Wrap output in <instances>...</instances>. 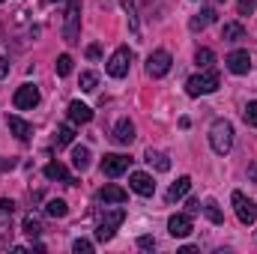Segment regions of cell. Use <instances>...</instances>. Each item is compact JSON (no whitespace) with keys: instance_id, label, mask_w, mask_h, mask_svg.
I'll return each mask as SVG.
<instances>
[{"instance_id":"cell-1","label":"cell","mask_w":257,"mask_h":254,"mask_svg":"<svg viewBox=\"0 0 257 254\" xmlns=\"http://www.w3.org/2000/svg\"><path fill=\"white\" fill-rule=\"evenodd\" d=\"M126 221V209H105L102 212V218H99V224H96V239L99 242H111L114 239V233H117V227Z\"/></svg>"},{"instance_id":"cell-2","label":"cell","mask_w":257,"mask_h":254,"mask_svg":"<svg viewBox=\"0 0 257 254\" xmlns=\"http://www.w3.org/2000/svg\"><path fill=\"white\" fill-rule=\"evenodd\" d=\"M209 147H212L218 156L230 153V147H233V126H230L227 120H215V123L209 126Z\"/></svg>"},{"instance_id":"cell-3","label":"cell","mask_w":257,"mask_h":254,"mask_svg":"<svg viewBox=\"0 0 257 254\" xmlns=\"http://www.w3.org/2000/svg\"><path fill=\"white\" fill-rule=\"evenodd\" d=\"M78 36H81V0H69L63 18V39L69 45H75Z\"/></svg>"},{"instance_id":"cell-4","label":"cell","mask_w":257,"mask_h":254,"mask_svg":"<svg viewBox=\"0 0 257 254\" xmlns=\"http://www.w3.org/2000/svg\"><path fill=\"white\" fill-rule=\"evenodd\" d=\"M221 87L218 81V72H203V75H192L186 81V93L189 96H206V93H215Z\"/></svg>"},{"instance_id":"cell-5","label":"cell","mask_w":257,"mask_h":254,"mask_svg":"<svg viewBox=\"0 0 257 254\" xmlns=\"http://www.w3.org/2000/svg\"><path fill=\"white\" fill-rule=\"evenodd\" d=\"M12 102H15L18 111L36 108V105H39V90H36V84H21V87L15 90V96H12Z\"/></svg>"},{"instance_id":"cell-6","label":"cell","mask_w":257,"mask_h":254,"mask_svg":"<svg viewBox=\"0 0 257 254\" xmlns=\"http://www.w3.org/2000/svg\"><path fill=\"white\" fill-rule=\"evenodd\" d=\"M233 209H236V218L242 221V224H254V218H257V206L242 194V191H233Z\"/></svg>"},{"instance_id":"cell-7","label":"cell","mask_w":257,"mask_h":254,"mask_svg":"<svg viewBox=\"0 0 257 254\" xmlns=\"http://www.w3.org/2000/svg\"><path fill=\"white\" fill-rule=\"evenodd\" d=\"M128 66H132V51L128 48H117L111 54V60H108V75L111 78H126Z\"/></svg>"},{"instance_id":"cell-8","label":"cell","mask_w":257,"mask_h":254,"mask_svg":"<svg viewBox=\"0 0 257 254\" xmlns=\"http://www.w3.org/2000/svg\"><path fill=\"white\" fill-rule=\"evenodd\" d=\"M171 54L168 51H153L150 57H147V75H153V78H165L168 72H171Z\"/></svg>"},{"instance_id":"cell-9","label":"cell","mask_w":257,"mask_h":254,"mask_svg":"<svg viewBox=\"0 0 257 254\" xmlns=\"http://www.w3.org/2000/svg\"><path fill=\"white\" fill-rule=\"evenodd\" d=\"M12 209H15V203L3 197L0 200V248H6L9 236H12Z\"/></svg>"},{"instance_id":"cell-10","label":"cell","mask_w":257,"mask_h":254,"mask_svg":"<svg viewBox=\"0 0 257 254\" xmlns=\"http://www.w3.org/2000/svg\"><path fill=\"white\" fill-rule=\"evenodd\" d=\"M128 156H120V153H111V156H105L102 159V174L105 177H123L128 171Z\"/></svg>"},{"instance_id":"cell-11","label":"cell","mask_w":257,"mask_h":254,"mask_svg":"<svg viewBox=\"0 0 257 254\" xmlns=\"http://www.w3.org/2000/svg\"><path fill=\"white\" fill-rule=\"evenodd\" d=\"M168 233H171L174 239L189 236V233H192V215H189V212H177V215H171V218H168Z\"/></svg>"},{"instance_id":"cell-12","label":"cell","mask_w":257,"mask_h":254,"mask_svg":"<svg viewBox=\"0 0 257 254\" xmlns=\"http://www.w3.org/2000/svg\"><path fill=\"white\" fill-rule=\"evenodd\" d=\"M128 189L135 191V194H141V197H153L156 183H153V177H150V174H144V171H135V174L128 177Z\"/></svg>"},{"instance_id":"cell-13","label":"cell","mask_w":257,"mask_h":254,"mask_svg":"<svg viewBox=\"0 0 257 254\" xmlns=\"http://www.w3.org/2000/svg\"><path fill=\"white\" fill-rule=\"evenodd\" d=\"M224 63H227V69H230L233 75H248V69H251V57H248V51H230Z\"/></svg>"},{"instance_id":"cell-14","label":"cell","mask_w":257,"mask_h":254,"mask_svg":"<svg viewBox=\"0 0 257 254\" xmlns=\"http://www.w3.org/2000/svg\"><path fill=\"white\" fill-rule=\"evenodd\" d=\"M45 177H48V180H60L66 186H78V180L66 171V165H60V162H48V165H45Z\"/></svg>"},{"instance_id":"cell-15","label":"cell","mask_w":257,"mask_h":254,"mask_svg":"<svg viewBox=\"0 0 257 254\" xmlns=\"http://www.w3.org/2000/svg\"><path fill=\"white\" fill-rule=\"evenodd\" d=\"M99 200H102V203H126V200H128V191L123 189V186L108 183L105 189H99Z\"/></svg>"},{"instance_id":"cell-16","label":"cell","mask_w":257,"mask_h":254,"mask_svg":"<svg viewBox=\"0 0 257 254\" xmlns=\"http://www.w3.org/2000/svg\"><path fill=\"white\" fill-rule=\"evenodd\" d=\"M114 141L123 144V147H128V144L135 141V123H132V120H120V123L114 126Z\"/></svg>"},{"instance_id":"cell-17","label":"cell","mask_w":257,"mask_h":254,"mask_svg":"<svg viewBox=\"0 0 257 254\" xmlns=\"http://www.w3.org/2000/svg\"><path fill=\"white\" fill-rule=\"evenodd\" d=\"M189 189H192V180H189V177H180V180H177V183L168 189V194H165V197H168V203H177V200H183V197L189 194Z\"/></svg>"},{"instance_id":"cell-18","label":"cell","mask_w":257,"mask_h":254,"mask_svg":"<svg viewBox=\"0 0 257 254\" xmlns=\"http://www.w3.org/2000/svg\"><path fill=\"white\" fill-rule=\"evenodd\" d=\"M6 123H9V132H12L18 141H30V135H33V126H30V123H24L21 117H9Z\"/></svg>"},{"instance_id":"cell-19","label":"cell","mask_w":257,"mask_h":254,"mask_svg":"<svg viewBox=\"0 0 257 254\" xmlns=\"http://www.w3.org/2000/svg\"><path fill=\"white\" fill-rule=\"evenodd\" d=\"M221 39H224V42H239V39H245V27H242L239 21H227V24L221 27Z\"/></svg>"},{"instance_id":"cell-20","label":"cell","mask_w":257,"mask_h":254,"mask_svg":"<svg viewBox=\"0 0 257 254\" xmlns=\"http://www.w3.org/2000/svg\"><path fill=\"white\" fill-rule=\"evenodd\" d=\"M69 120H72V123H90V120H93V111H90L84 102H72V105H69Z\"/></svg>"},{"instance_id":"cell-21","label":"cell","mask_w":257,"mask_h":254,"mask_svg":"<svg viewBox=\"0 0 257 254\" xmlns=\"http://www.w3.org/2000/svg\"><path fill=\"white\" fill-rule=\"evenodd\" d=\"M156 171H162V174H168L171 171V159L165 156V153H159V150H147V156H144Z\"/></svg>"},{"instance_id":"cell-22","label":"cell","mask_w":257,"mask_h":254,"mask_svg":"<svg viewBox=\"0 0 257 254\" xmlns=\"http://www.w3.org/2000/svg\"><path fill=\"white\" fill-rule=\"evenodd\" d=\"M212 21H215V9H200V12L192 18L189 27H192V30H203V27H209Z\"/></svg>"},{"instance_id":"cell-23","label":"cell","mask_w":257,"mask_h":254,"mask_svg":"<svg viewBox=\"0 0 257 254\" xmlns=\"http://www.w3.org/2000/svg\"><path fill=\"white\" fill-rule=\"evenodd\" d=\"M72 165H75L78 171H87V168H90V150H87V147H75V150H72Z\"/></svg>"},{"instance_id":"cell-24","label":"cell","mask_w":257,"mask_h":254,"mask_svg":"<svg viewBox=\"0 0 257 254\" xmlns=\"http://www.w3.org/2000/svg\"><path fill=\"white\" fill-rule=\"evenodd\" d=\"M203 212H206V218H209L212 224H224V212L218 209V203H215L212 197H209V200L203 203Z\"/></svg>"},{"instance_id":"cell-25","label":"cell","mask_w":257,"mask_h":254,"mask_svg":"<svg viewBox=\"0 0 257 254\" xmlns=\"http://www.w3.org/2000/svg\"><path fill=\"white\" fill-rule=\"evenodd\" d=\"M45 212H48L51 218H63L66 212H69V206H66V200L54 197V200H48V203H45Z\"/></svg>"},{"instance_id":"cell-26","label":"cell","mask_w":257,"mask_h":254,"mask_svg":"<svg viewBox=\"0 0 257 254\" xmlns=\"http://www.w3.org/2000/svg\"><path fill=\"white\" fill-rule=\"evenodd\" d=\"M24 233H27L30 239H39V236H42V224H39V218L24 215Z\"/></svg>"},{"instance_id":"cell-27","label":"cell","mask_w":257,"mask_h":254,"mask_svg":"<svg viewBox=\"0 0 257 254\" xmlns=\"http://www.w3.org/2000/svg\"><path fill=\"white\" fill-rule=\"evenodd\" d=\"M72 141H75V129L72 126H60L57 129V135H54V144H57V147H69Z\"/></svg>"},{"instance_id":"cell-28","label":"cell","mask_w":257,"mask_h":254,"mask_svg":"<svg viewBox=\"0 0 257 254\" xmlns=\"http://www.w3.org/2000/svg\"><path fill=\"white\" fill-rule=\"evenodd\" d=\"M212 60H215V54H212L209 48H197V54H194V63L200 66V69H209V66H212Z\"/></svg>"},{"instance_id":"cell-29","label":"cell","mask_w":257,"mask_h":254,"mask_svg":"<svg viewBox=\"0 0 257 254\" xmlns=\"http://www.w3.org/2000/svg\"><path fill=\"white\" fill-rule=\"evenodd\" d=\"M96 84H99V75H96V72H81V90H84V93H93Z\"/></svg>"},{"instance_id":"cell-30","label":"cell","mask_w":257,"mask_h":254,"mask_svg":"<svg viewBox=\"0 0 257 254\" xmlns=\"http://www.w3.org/2000/svg\"><path fill=\"white\" fill-rule=\"evenodd\" d=\"M69 72H72V57H69V54H60V57H57V75L66 78Z\"/></svg>"},{"instance_id":"cell-31","label":"cell","mask_w":257,"mask_h":254,"mask_svg":"<svg viewBox=\"0 0 257 254\" xmlns=\"http://www.w3.org/2000/svg\"><path fill=\"white\" fill-rule=\"evenodd\" d=\"M242 117H245V123H248V126H254V129H257V102H248V105H245Z\"/></svg>"},{"instance_id":"cell-32","label":"cell","mask_w":257,"mask_h":254,"mask_svg":"<svg viewBox=\"0 0 257 254\" xmlns=\"http://www.w3.org/2000/svg\"><path fill=\"white\" fill-rule=\"evenodd\" d=\"M72 251L75 254H93V242L90 239H75L72 242Z\"/></svg>"},{"instance_id":"cell-33","label":"cell","mask_w":257,"mask_h":254,"mask_svg":"<svg viewBox=\"0 0 257 254\" xmlns=\"http://www.w3.org/2000/svg\"><path fill=\"white\" fill-rule=\"evenodd\" d=\"M254 12V0H239V15H251Z\"/></svg>"},{"instance_id":"cell-34","label":"cell","mask_w":257,"mask_h":254,"mask_svg":"<svg viewBox=\"0 0 257 254\" xmlns=\"http://www.w3.org/2000/svg\"><path fill=\"white\" fill-rule=\"evenodd\" d=\"M138 245L150 251V248H156V239H153V236H141V239H138Z\"/></svg>"},{"instance_id":"cell-35","label":"cell","mask_w":257,"mask_h":254,"mask_svg":"<svg viewBox=\"0 0 257 254\" xmlns=\"http://www.w3.org/2000/svg\"><path fill=\"white\" fill-rule=\"evenodd\" d=\"M186 209H189V215L200 212V200H189V203H186Z\"/></svg>"},{"instance_id":"cell-36","label":"cell","mask_w":257,"mask_h":254,"mask_svg":"<svg viewBox=\"0 0 257 254\" xmlns=\"http://www.w3.org/2000/svg\"><path fill=\"white\" fill-rule=\"evenodd\" d=\"M99 54H102V48H99V45H90V48H87V57H90V60H96Z\"/></svg>"},{"instance_id":"cell-37","label":"cell","mask_w":257,"mask_h":254,"mask_svg":"<svg viewBox=\"0 0 257 254\" xmlns=\"http://www.w3.org/2000/svg\"><path fill=\"white\" fill-rule=\"evenodd\" d=\"M248 180H251V183H257V162H251V165H248Z\"/></svg>"},{"instance_id":"cell-38","label":"cell","mask_w":257,"mask_h":254,"mask_svg":"<svg viewBox=\"0 0 257 254\" xmlns=\"http://www.w3.org/2000/svg\"><path fill=\"white\" fill-rule=\"evenodd\" d=\"M6 72H9V63H6V57L0 54V78H6Z\"/></svg>"},{"instance_id":"cell-39","label":"cell","mask_w":257,"mask_h":254,"mask_svg":"<svg viewBox=\"0 0 257 254\" xmlns=\"http://www.w3.org/2000/svg\"><path fill=\"white\" fill-rule=\"evenodd\" d=\"M45 3H54V0H45Z\"/></svg>"},{"instance_id":"cell-40","label":"cell","mask_w":257,"mask_h":254,"mask_svg":"<svg viewBox=\"0 0 257 254\" xmlns=\"http://www.w3.org/2000/svg\"><path fill=\"white\" fill-rule=\"evenodd\" d=\"M218 3H224V0H218Z\"/></svg>"},{"instance_id":"cell-41","label":"cell","mask_w":257,"mask_h":254,"mask_svg":"<svg viewBox=\"0 0 257 254\" xmlns=\"http://www.w3.org/2000/svg\"><path fill=\"white\" fill-rule=\"evenodd\" d=\"M0 3H3V0H0Z\"/></svg>"}]
</instances>
